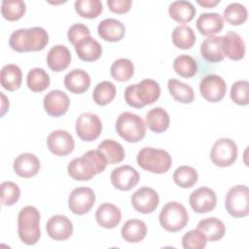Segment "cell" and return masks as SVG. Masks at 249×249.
Instances as JSON below:
<instances>
[{
    "label": "cell",
    "mask_w": 249,
    "mask_h": 249,
    "mask_svg": "<svg viewBox=\"0 0 249 249\" xmlns=\"http://www.w3.org/2000/svg\"><path fill=\"white\" fill-rule=\"evenodd\" d=\"M108 162L99 150H89L80 158L73 159L67 166L69 176L77 181L90 180L95 174L104 171Z\"/></svg>",
    "instance_id": "1"
},
{
    "label": "cell",
    "mask_w": 249,
    "mask_h": 249,
    "mask_svg": "<svg viewBox=\"0 0 249 249\" xmlns=\"http://www.w3.org/2000/svg\"><path fill=\"white\" fill-rule=\"evenodd\" d=\"M48 43V32L40 26L18 29L11 34L9 39L10 47L18 53L42 51Z\"/></svg>",
    "instance_id": "2"
},
{
    "label": "cell",
    "mask_w": 249,
    "mask_h": 249,
    "mask_svg": "<svg viewBox=\"0 0 249 249\" xmlns=\"http://www.w3.org/2000/svg\"><path fill=\"white\" fill-rule=\"evenodd\" d=\"M160 95V87L152 79H144L138 84L128 86L124 90L125 102L134 108H143L157 101Z\"/></svg>",
    "instance_id": "3"
},
{
    "label": "cell",
    "mask_w": 249,
    "mask_h": 249,
    "mask_svg": "<svg viewBox=\"0 0 249 249\" xmlns=\"http://www.w3.org/2000/svg\"><path fill=\"white\" fill-rule=\"evenodd\" d=\"M18 232L20 240L27 245L36 244L41 236L40 212L34 206L23 207L18 216Z\"/></svg>",
    "instance_id": "4"
},
{
    "label": "cell",
    "mask_w": 249,
    "mask_h": 249,
    "mask_svg": "<svg viewBox=\"0 0 249 249\" xmlns=\"http://www.w3.org/2000/svg\"><path fill=\"white\" fill-rule=\"evenodd\" d=\"M136 160L142 169L156 174L165 173L172 164L171 156L168 152L152 147L141 149L137 154Z\"/></svg>",
    "instance_id": "5"
},
{
    "label": "cell",
    "mask_w": 249,
    "mask_h": 249,
    "mask_svg": "<svg viewBox=\"0 0 249 249\" xmlns=\"http://www.w3.org/2000/svg\"><path fill=\"white\" fill-rule=\"evenodd\" d=\"M117 133L129 143L141 141L146 134V124L141 117L131 112L122 113L116 122Z\"/></svg>",
    "instance_id": "6"
},
{
    "label": "cell",
    "mask_w": 249,
    "mask_h": 249,
    "mask_svg": "<svg viewBox=\"0 0 249 249\" xmlns=\"http://www.w3.org/2000/svg\"><path fill=\"white\" fill-rule=\"evenodd\" d=\"M160 226L167 231L176 232L183 230L189 222V214L185 206L177 201L166 203L159 216Z\"/></svg>",
    "instance_id": "7"
},
{
    "label": "cell",
    "mask_w": 249,
    "mask_h": 249,
    "mask_svg": "<svg viewBox=\"0 0 249 249\" xmlns=\"http://www.w3.org/2000/svg\"><path fill=\"white\" fill-rule=\"evenodd\" d=\"M228 213L234 218L246 217L249 213V191L245 185L231 187L225 200Z\"/></svg>",
    "instance_id": "8"
},
{
    "label": "cell",
    "mask_w": 249,
    "mask_h": 249,
    "mask_svg": "<svg viewBox=\"0 0 249 249\" xmlns=\"http://www.w3.org/2000/svg\"><path fill=\"white\" fill-rule=\"evenodd\" d=\"M210 158L212 162L217 166H230L236 160L237 146L230 138L218 139L212 146Z\"/></svg>",
    "instance_id": "9"
},
{
    "label": "cell",
    "mask_w": 249,
    "mask_h": 249,
    "mask_svg": "<svg viewBox=\"0 0 249 249\" xmlns=\"http://www.w3.org/2000/svg\"><path fill=\"white\" fill-rule=\"evenodd\" d=\"M102 131V124L97 115L83 113L76 121V133L83 140L90 142L99 137Z\"/></svg>",
    "instance_id": "10"
},
{
    "label": "cell",
    "mask_w": 249,
    "mask_h": 249,
    "mask_svg": "<svg viewBox=\"0 0 249 249\" xmlns=\"http://www.w3.org/2000/svg\"><path fill=\"white\" fill-rule=\"evenodd\" d=\"M199 91L205 100L215 103L224 98L227 91V85L222 77L210 74L203 77L200 81Z\"/></svg>",
    "instance_id": "11"
},
{
    "label": "cell",
    "mask_w": 249,
    "mask_h": 249,
    "mask_svg": "<svg viewBox=\"0 0 249 249\" xmlns=\"http://www.w3.org/2000/svg\"><path fill=\"white\" fill-rule=\"evenodd\" d=\"M94 192L89 187H79L74 189L68 197V206L70 210L77 215L88 213L94 205Z\"/></svg>",
    "instance_id": "12"
},
{
    "label": "cell",
    "mask_w": 249,
    "mask_h": 249,
    "mask_svg": "<svg viewBox=\"0 0 249 249\" xmlns=\"http://www.w3.org/2000/svg\"><path fill=\"white\" fill-rule=\"evenodd\" d=\"M160 203L158 193L149 187H141L131 196L133 208L140 213L149 214L156 210Z\"/></svg>",
    "instance_id": "13"
},
{
    "label": "cell",
    "mask_w": 249,
    "mask_h": 249,
    "mask_svg": "<svg viewBox=\"0 0 249 249\" xmlns=\"http://www.w3.org/2000/svg\"><path fill=\"white\" fill-rule=\"evenodd\" d=\"M47 145L53 155L64 157L74 150L75 141L68 131L57 129L49 134L47 138Z\"/></svg>",
    "instance_id": "14"
},
{
    "label": "cell",
    "mask_w": 249,
    "mask_h": 249,
    "mask_svg": "<svg viewBox=\"0 0 249 249\" xmlns=\"http://www.w3.org/2000/svg\"><path fill=\"white\" fill-rule=\"evenodd\" d=\"M139 173L130 165L119 166L111 172L112 185L120 191H129L139 182Z\"/></svg>",
    "instance_id": "15"
},
{
    "label": "cell",
    "mask_w": 249,
    "mask_h": 249,
    "mask_svg": "<svg viewBox=\"0 0 249 249\" xmlns=\"http://www.w3.org/2000/svg\"><path fill=\"white\" fill-rule=\"evenodd\" d=\"M190 205L196 213H207L216 207L217 197L214 191L207 187L195 190L190 196Z\"/></svg>",
    "instance_id": "16"
},
{
    "label": "cell",
    "mask_w": 249,
    "mask_h": 249,
    "mask_svg": "<svg viewBox=\"0 0 249 249\" xmlns=\"http://www.w3.org/2000/svg\"><path fill=\"white\" fill-rule=\"evenodd\" d=\"M43 105L46 113L49 116L56 118L64 115L67 112L70 105V100L64 91L53 89L45 95Z\"/></svg>",
    "instance_id": "17"
},
{
    "label": "cell",
    "mask_w": 249,
    "mask_h": 249,
    "mask_svg": "<svg viewBox=\"0 0 249 249\" xmlns=\"http://www.w3.org/2000/svg\"><path fill=\"white\" fill-rule=\"evenodd\" d=\"M48 235L54 240H66L73 233L72 222L63 215H54L49 219L46 225Z\"/></svg>",
    "instance_id": "18"
},
{
    "label": "cell",
    "mask_w": 249,
    "mask_h": 249,
    "mask_svg": "<svg viewBox=\"0 0 249 249\" xmlns=\"http://www.w3.org/2000/svg\"><path fill=\"white\" fill-rule=\"evenodd\" d=\"M13 167L16 174L19 177L30 178L38 173L41 163L35 155L30 153H22L16 158Z\"/></svg>",
    "instance_id": "19"
},
{
    "label": "cell",
    "mask_w": 249,
    "mask_h": 249,
    "mask_svg": "<svg viewBox=\"0 0 249 249\" xmlns=\"http://www.w3.org/2000/svg\"><path fill=\"white\" fill-rule=\"evenodd\" d=\"M224 55L231 60H240L245 55V44L242 38L234 31H228L222 37Z\"/></svg>",
    "instance_id": "20"
},
{
    "label": "cell",
    "mask_w": 249,
    "mask_h": 249,
    "mask_svg": "<svg viewBox=\"0 0 249 249\" xmlns=\"http://www.w3.org/2000/svg\"><path fill=\"white\" fill-rule=\"evenodd\" d=\"M71 62V53L63 45L53 46L47 54V64L54 72L65 70Z\"/></svg>",
    "instance_id": "21"
},
{
    "label": "cell",
    "mask_w": 249,
    "mask_h": 249,
    "mask_svg": "<svg viewBox=\"0 0 249 249\" xmlns=\"http://www.w3.org/2000/svg\"><path fill=\"white\" fill-rule=\"evenodd\" d=\"M97 32L98 35L107 42H118L124 38L125 27L118 19L105 18L99 22Z\"/></svg>",
    "instance_id": "22"
},
{
    "label": "cell",
    "mask_w": 249,
    "mask_h": 249,
    "mask_svg": "<svg viewBox=\"0 0 249 249\" xmlns=\"http://www.w3.org/2000/svg\"><path fill=\"white\" fill-rule=\"evenodd\" d=\"M64 86L72 93H84L90 86L89 75L85 70L73 69L65 75Z\"/></svg>",
    "instance_id": "23"
},
{
    "label": "cell",
    "mask_w": 249,
    "mask_h": 249,
    "mask_svg": "<svg viewBox=\"0 0 249 249\" xmlns=\"http://www.w3.org/2000/svg\"><path fill=\"white\" fill-rule=\"evenodd\" d=\"M95 219L100 227L113 229L121 222L122 213L116 205L112 203H103L97 208L95 212Z\"/></svg>",
    "instance_id": "24"
},
{
    "label": "cell",
    "mask_w": 249,
    "mask_h": 249,
    "mask_svg": "<svg viewBox=\"0 0 249 249\" xmlns=\"http://www.w3.org/2000/svg\"><path fill=\"white\" fill-rule=\"evenodd\" d=\"M224 20L217 13H203L196 19V28L204 36H213L222 31Z\"/></svg>",
    "instance_id": "25"
},
{
    "label": "cell",
    "mask_w": 249,
    "mask_h": 249,
    "mask_svg": "<svg viewBox=\"0 0 249 249\" xmlns=\"http://www.w3.org/2000/svg\"><path fill=\"white\" fill-rule=\"evenodd\" d=\"M74 47L77 55L84 61H95L102 54L101 45L90 36L81 39Z\"/></svg>",
    "instance_id": "26"
},
{
    "label": "cell",
    "mask_w": 249,
    "mask_h": 249,
    "mask_svg": "<svg viewBox=\"0 0 249 249\" xmlns=\"http://www.w3.org/2000/svg\"><path fill=\"white\" fill-rule=\"evenodd\" d=\"M201 56L209 62H220L225 55L222 48V36H209L201 43Z\"/></svg>",
    "instance_id": "27"
},
{
    "label": "cell",
    "mask_w": 249,
    "mask_h": 249,
    "mask_svg": "<svg viewBox=\"0 0 249 249\" xmlns=\"http://www.w3.org/2000/svg\"><path fill=\"white\" fill-rule=\"evenodd\" d=\"M122 237L129 243H137L143 240L147 234V226L142 220L130 219L126 221L121 231Z\"/></svg>",
    "instance_id": "28"
},
{
    "label": "cell",
    "mask_w": 249,
    "mask_h": 249,
    "mask_svg": "<svg viewBox=\"0 0 249 249\" xmlns=\"http://www.w3.org/2000/svg\"><path fill=\"white\" fill-rule=\"evenodd\" d=\"M197 229L209 241L220 240L226 233V227L224 223L215 217L200 220L197 224Z\"/></svg>",
    "instance_id": "29"
},
{
    "label": "cell",
    "mask_w": 249,
    "mask_h": 249,
    "mask_svg": "<svg viewBox=\"0 0 249 249\" xmlns=\"http://www.w3.org/2000/svg\"><path fill=\"white\" fill-rule=\"evenodd\" d=\"M169 115L161 107L151 109L146 115V125L156 133L164 132L169 126Z\"/></svg>",
    "instance_id": "30"
},
{
    "label": "cell",
    "mask_w": 249,
    "mask_h": 249,
    "mask_svg": "<svg viewBox=\"0 0 249 249\" xmlns=\"http://www.w3.org/2000/svg\"><path fill=\"white\" fill-rule=\"evenodd\" d=\"M168 14L177 22L186 23L190 22L194 18L196 9L191 2L179 0L174 1L169 5Z\"/></svg>",
    "instance_id": "31"
},
{
    "label": "cell",
    "mask_w": 249,
    "mask_h": 249,
    "mask_svg": "<svg viewBox=\"0 0 249 249\" xmlns=\"http://www.w3.org/2000/svg\"><path fill=\"white\" fill-rule=\"evenodd\" d=\"M1 86L9 90L14 91L19 89L22 80L20 68L16 64H7L1 70Z\"/></svg>",
    "instance_id": "32"
},
{
    "label": "cell",
    "mask_w": 249,
    "mask_h": 249,
    "mask_svg": "<svg viewBox=\"0 0 249 249\" xmlns=\"http://www.w3.org/2000/svg\"><path fill=\"white\" fill-rule=\"evenodd\" d=\"M97 150H99L109 164H116L124 159L125 153L123 146L112 139H105L101 143H99Z\"/></svg>",
    "instance_id": "33"
},
{
    "label": "cell",
    "mask_w": 249,
    "mask_h": 249,
    "mask_svg": "<svg viewBox=\"0 0 249 249\" xmlns=\"http://www.w3.org/2000/svg\"><path fill=\"white\" fill-rule=\"evenodd\" d=\"M167 88L172 97L181 103L189 104L195 99V92L192 87L176 79H170L167 82Z\"/></svg>",
    "instance_id": "34"
},
{
    "label": "cell",
    "mask_w": 249,
    "mask_h": 249,
    "mask_svg": "<svg viewBox=\"0 0 249 249\" xmlns=\"http://www.w3.org/2000/svg\"><path fill=\"white\" fill-rule=\"evenodd\" d=\"M172 42L175 47L182 50H188L195 45L196 34L189 25H178L172 32Z\"/></svg>",
    "instance_id": "35"
},
{
    "label": "cell",
    "mask_w": 249,
    "mask_h": 249,
    "mask_svg": "<svg viewBox=\"0 0 249 249\" xmlns=\"http://www.w3.org/2000/svg\"><path fill=\"white\" fill-rule=\"evenodd\" d=\"M50 76L42 68L35 67L31 69L26 77V84L30 90L34 92H41L47 89L50 86Z\"/></svg>",
    "instance_id": "36"
},
{
    "label": "cell",
    "mask_w": 249,
    "mask_h": 249,
    "mask_svg": "<svg viewBox=\"0 0 249 249\" xmlns=\"http://www.w3.org/2000/svg\"><path fill=\"white\" fill-rule=\"evenodd\" d=\"M116 96V87L109 81L98 83L92 92L93 101L101 106L109 104Z\"/></svg>",
    "instance_id": "37"
},
{
    "label": "cell",
    "mask_w": 249,
    "mask_h": 249,
    "mask_svg": "<svg viewBox=\"0 0 249 249\" xmlns=\"http://www.w3.org/2000/svg\"><path fill=\"white\" fill-rule=\"evenodd\" d=\"M25 3L21 0H3L1 3L2 16L10 21L20 19L25 14Z\"/></svg>",
    "instance_id": "38"
},
{
    "label": "cell",
    "mask_w": 249,
    "mask_h": 249,
    "mask_svg": "<svg viewBox=\"0 0 249 249\" xmlns=\"http://www.w3.org/2000/svg\"><path fill=\"white\" fill-rule=\"evenodd\" d=\"M196 170L189 165H181L173 173V180L177 186L183 189L193 187L197 182Z\"/></svg>",
    "instance_id": "39"
},
{
    "label": "cell",
    "mask_w": 249,
    "mask_h": 249,
    "mask_svg": "<svg viewBox=\"0 0 249 249\" xmlns=\"http://www.w3.org/2000/svg\"><path fill=\"white\" fill-rule=\"evenodd\" d=\"M111 76L119 82H125L128 81L133 73H134V66L131 60L127 58H119L113 62L110 68Z\"/></svg>",
    "instance_id": "40"
},
{
    "label": "cell",
    "mask_w": 249,
    "mask_h": 249,
    "mask_svg": "<svg viewBox=\"0 0 249 249\" xmlns=\"http://www.w3.org/2000/svg\"><path fill=\"white\" fill-rule=\"evenodd\" d=\"M74 7L76 13L86 18H95L103 11L102 3L99 0H77Z\"/></svg>",
    "instance_id": "41"
},
{
    "label": "cell",
    "mask_w": 249,
    "mask_h": 249,
    "mask_svg": "<svg viewBox=\"0 0 249 249\" xmlns=\"http://www.w3.org/2000/svg\"><path fill=\"white\" fill-rule=\"evenodd\" d=\"M173 69L179 76L183 78H191L196 75L197 65L192 56L188 54H181L174 59Z\"/></svg>",
    "instance_id": "42"
},
{
    "label": "cell",
    "mask_w": 249,
    "mask_h": 249,
    "mask_svg": "<svg viewBox=\"0 0 249 249\" xmlns=\"http://www.w3.org/2000/svg\"><path fill=\"white\" fill-rule=\"evenodd\" d=\"M247 10L240 3H231L224 10V18L231 25H239L247 19Z\"/></svg>",
    "instance_id": "43"
},
{
    "label": "cell",
    "mask_w": 249,
    "mask_h": 249,
    "mask_svg": "<svg viewBox=\"0 0 249 249\" xmlns=\"http://www.w3.org/2000/svg\"><path fill=\"white\" fill-rule=\"evenodd\" d=\"M231 100L241 106H245L249 103V83L245 80L236 81L231 88Z\"/></svg>",
    "instance_id": "44"
},
{
    "label": "cell",
    "mask_w": 249,
    "mask_h": 249,
    "mask_svg": "<svg viewBox=\"0 0 249 249\" xmlns=\"http://www.w3.org/2000/svg\"><path fill=\"white\" fill-rule=\"evenodd\" d=\"M1 189V202L5 206L14 205L20 196V190L18 186L11 181H5L0 185Z\"/></svg>",
    "instance_id": "45"
},
{
    "label": "cell",
    "mask_w": 249,
    "mask_h": 249,
    "mask_svg": "<svg viewBox=\"0 0 249 249\" xmlns=\"http://www.w3.org/2000/svg\"><path fill=\"white\" fill-rule=\"evenodd\" d=\"M207 239L198 230H191L182 237V246L185 249H203L206 246Z\"/></svg>",
    "instance_id": "46"
},
{
    "label": "cell",
    "mask_w": 249,
    "mask_h": 249,
    "mask_svg": "<svg viewBox=\"0 0 249 249\" xmlns=\"http://www.w3.org/2000/svg\"><path fill=\"white\" fill-rule=\"evenodd\" d=\"M90 36V31L88 26L83 23H75L71 25L67 32V38L72 45H76L81 39Z\"/></svg>",
    "instance_id": "47"
},
{
    "label": "cell",
    "mask_w": 249,
    "mask_h": 249,
    "mask_svg": "<svg viewBox=\"0 0 249 249\" xmlns=\"http://www.w3.org/2000/svg\"><path fill=\"white\" fill-rule=\"evenodd\" d=\"M131 0H108L109 10L116 14H124L131 8Z\"/></svg>",
    "instance_id": "48"
},
{
    "label": "cell",
    "mask_w": 249,
    "mask_h": 249,
    "mask_svg": "<svg viewBox=\"0 0 249 249\" xmlns=\"http://www.w3.org/2000/svg\"><path fill=\"white\" fill-rule=\"evenodd\" d=\"M198 5L204 7V8H213L215 7L217 4H219V0H197L196 1Z\"/></svg>",
    "instance_id": "49"
},
{
    "label": "cell",
    "mask_w": 249,
    "mask_h": 249,
    "mask_svg": "<svg viewBox=\"0 0 249 249\" xmlns=\"http://www.w3.org/2000/svg\"><path fill=\"white\" fill-rule=\"evenodd\" d=\"M1 96H2V107H1V116L3 117L5 115V113L7 112V110L9 109V99L5 96V94L3 92H1Z\"/></svg>",
    "instance_id": "50"
}]
</instances>
